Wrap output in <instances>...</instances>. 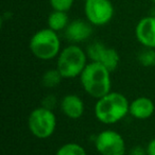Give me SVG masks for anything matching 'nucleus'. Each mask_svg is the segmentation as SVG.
Here are the masks:
<instances>
[{
    "mask_svg": "<svg viewBox=\"0 0 155 155\" xmlns=\"http://www.w3.org/2000/svg\"><path fill=\"white\" fill-rule=\"evenodd\" d=\"M87 20L94 26H104L112 20L114 7L110 0H87L84 5Z\"/></svg>",
    "mask_w": 155,
    "mask_h": 155,
    "instance_id": "6",
    "label": "nucleus"
},
{
    "mask_svg": "<svg viewBox=\"0 0 155 155\" xmlns=\"http://www.w3.org/2000/svg\"><path fill=\"white\" fill-rule=\"evenodd\" d=\"M96 149L101 155H124L125 142L122 136L112 130L103 131L96 138Z\"/></svg>",
    "mask_w": 155,
    "mask_h": 155,
    "instance_id": "7",
    "label": "nucleus"
},
{
    "mask_svg": "<svg viewBox=\"0 0 155 155\" xmlns=\"http://www.w3.org/2000/svg\"><path fill=\"white\" fill-rule=\"evenodd\" d=\"M28 127L32 135L39 139H46L55 131L56 118L51 110L41 106L31 112L28 119Z\"/></svg>",
    "mask_w": 155,
    "mask_h": 155,
    "instance_id": "5",
    "label": "nucleus"
},
{
    "mask_svg": "<svg viewBox=\"0 0 155 155\" xmlns=\"http://www.w3.org/2000/svg\"><path fill=\"white\" fill-rule=\"evenodd\" d=\"M48 28L51 30L58 32V31L65 30L69 25V18L67 15V12L62 11H54L50 13L47 19Z\"/></svg>",
    "mask_w": 155,
    "mask_h": 155,
    "instance_id": "13",
    "label": "nucleus"
},
{
    "mask_svg": "<svg viewBox=\"0 0 155 155\" xmlns=\"http://www.w3.org/2000/svg\"><path fill=\"white\" fill-rule=\"evenodd\" d=\"M135 34L137 41L146 48H155V17L147 16L136 25Z\"/></svg>",
    "mask_w": 155,
    "mask_h": 155,
    "instance_id": "9",
    "label": "nucleus"
},
{
    "mask_svg": "<svg viewBox=\"0 0 155 155\" xmlns=\"http://www.w3.org/2000/svg\"><path fill=\"white\" fill-rule=\"evenodd\" d=\"M83 1H84V2H85V1H87V0H83Z\"/></svg>",
    "mask_w": 155,
    "mask_h": 155,
    "instance_id": "22",
    "label": "nucleus"
},
{
    "mask_svg": "<svg viewBox=\"0 0 155 155\" xmlns=\"http://www.w3.org/2000/svg\"><path fill=\"white\" fill-rule=\"evenodd\" d=\"M61 108L65 116L71 119H78L83 116L85 110V105L83 100L79 96L66 95L61 101Z\"/></svg>",
    "mask_w": 155,
    "mask_h": 155,
    "instance_id": "11",
    "label": "nucleus"
},
{
    "mask_svg": "<svg viewBox=\"0 0 155 155\" xmlns=\"http://www.w3.org/2000/svg\"><path fill=\"white\" fill-rule=\"evenodd\" d=\"M43 107H46L48 110H53L56 105V98L54 96H47L45 99L41 101Z\"/></svg>",
    "mask_w": 155,
    "mask_h": 155,
    "instance_id": "18",
    "label": "nucleus"
},
{
    "mask_svg": "<svg viewBox=\"0 0 155 155\" xmlns=\"http://www.w3.org/2000/svg\"><path fill=\"white\" fill-rule=\"evenodd\" d=\"M155 110L154 102L147 97H139L130 103V114L136 119H148Z\"/></svg>",
    "mask_w": 155,
    "mask_h": 155,
    "instance_id": "12",
    "label": "nucleus"
},
{
    "mask_svg": "<svg viewBox=\"0 0 155 155\" xmlns=\"http://www.w3.org/2000/svg\"><path fill=\"white\" fill-rule=\"evenodd\" d=\"M80 79L84 91L95 99H100L110 91V71L99 63L87 64Z\"/></svg>",
    "mask_w": 155,
    "mask_h": 155,
    "instance_id": "2",
    "label": "nucleus"
},
{
    "mask_svg": "<svg viewBox=\"0 0 155 155\" xmlns=\"http://www.w3.org/2000/svg\"><path fill=\"white\" fill-rule=\"evenodd\" d=\"M29 47L35 58L48 61L58 55L61 50V41L58 32L51 29H41L33 34Z\"/></svg>",
    "mask_w": 155,
    "mask_h": 155,
    "instance_id": "3",
    "label": "nucleus"
},
{
    "mask_svg": "<svg viewBox=\"0 0 155 155\" xmlns=\"http://www.w3.org/2000/svg\"><path fill=\"white\" fill-rule=\"evenodd\" d=\"M87 66V56L82 48L70 45L63 49L58 54L56 68L63 78L72 79L81 75Z\"/></svg>",
    "mask_w": 155,
    "mask_h": 155,
    "instance_id": "4",
    "label": "nucleus"
},
{
    "mask_svg": "<svg viewBox=\"0 0 155 155\" xmlns=\"http://www.w3.org/2000/svg\"><path fill=\"white\" fill-rule=\"evenodd\" d=\"M74 0H49V3L54 11L68 12L71 9Z\"/></svg>",
    "mask_w": 155,
    "mask_h": 155,
    "instance_id": "17",
    "label": "nucleus"
},
{
    "mask_svg": "<svg viewBox=\"0 0 155 155\" xmlns=\"http://www.w3.org/2000/svg\"><path fill=\"white\" fill-rule=\"evenodd\" d=\"M138 60L142 66H155V50H153V48H147L139 54Z\"/></svg>",
    "mask_w": 155,
    "mask_h": 155,
    "instance_id": "16",
    "label": "nucleus"
},
{
    "mask_svg": "<svg viewBox=\"0 0 155 155\" xmlns=\"http://www.w3.org/2000/svg\"><path fill=\"white\" fill-rule=\"evenodd\" d=\"M144 153H147V151L144 152L141 147H135V148L132 150L131 155H144Z\"/></svg>",
    "mask_w": 155,
    "mask_h": 155,
    "instance_id": "20",
    "label": "nucleus"
},
{
    "mask_svg": "<svg viewBox=\"0 0 155 155\" xmlns=\"http://www.w3.org/2000/svg\"><path fill=\"white\" fill-rule=\"evenodd\" d=\"M93 25L87 20L77 19L69 22L64 30L65 37L71 43H82L88 39L93 34Z\"/></svg>",
    "mask_w": 155,
    "mask_h": 155,
    "instance_id": "10",
    "label": "nucleus"
},
{
    "mask_svg": "<svg viewBox=\"0 0 155 155\" xmlns=\"http://www.w3.org/2000/svg\"><path fill=\"white\" fill-rule=\"evenodd\" d=\"M147 155H155V138L149 142L147 147Z\"/></svg>",
    "mask_w": 155,
    "mask_h": 155,
    "instance_id": "19",
    "label": "nucleus"
},
{
    "mask_svg": "<svg viewBox=\"0 0 155 155\" xmlns=\"http://www.w3.org/2000/svg\"><path fill=\"white\" fill-rule=\"evenodd\" d=\"M130 112V103L127 97L120 93L110 91L107 95L98 99L95 105L97 119L105 124H114L120 121Z\"/></svg>",
    "mask_w": 155,
    "mask_h": 155,
    "instance_id": "1",
    "label": "nucleus"
},
{
    "mask_svg": "<svg viewBox=\"0 0 155 155\" xmlns=\"http://www.w3.org/2000/svg\"><path fill=\"white\" fill-rule=\"evenodd\" d=\"M55 155H87L85 149L82 146L74 142L65 143L58 150Z\"/></svg>",
    "mask_w": 155,
    "mask_h": 155,
    "instance_id": "15",
    "label": "nucleus"
},
{
    "mask_svg": "<svg viewBox=\"0 0 155 155\" xmlns=\"http://www.w3.org/2000/svg\"><path fill=\"white\" fill-rule=\"evenodd\" d=\"M87 54L91 62L99 63L103 65L107 70L110 72L116 70V68L119 65V54L114 48L106 47L104 44L100 41H95L87 48Z\"/></svg>",
    "mask_w": 155,
    "mask_h": 155,
    "instance_id": "8",
    "label": "nucleus"
},
{
    "mask_svg": "<svg viewBox=\"0 0 155 155\" xmlns=\"http://www.w3.org/2000/svg\"><path fill=\"white\" fill-rule=\"evenodd\" d=\"M62 79L63 77L60 73V71L58 70V68L48 69L41 77V83L47 88H53L60 84Z\"/></svg>",
    "mask_w": 155,
    "mask_h": 155,
    "instance_id": "14",
    "label": "nucleus"
},
{
    "mask_svg": "<svg viewBox=\"0 0 155 155\" xmlns=\"http://www.w3.org/2000/svg\"><path fill=\"white\" fill-rule=\"evenodd\" d=\"M151 1H152V2H153V3H154V5H155V0H151Z\"/></svg>",
    "mask_w": 155,
    "mask_h": 155,
    "instance_id": "21",
    "label": "nucleus"
}]
</instances>
